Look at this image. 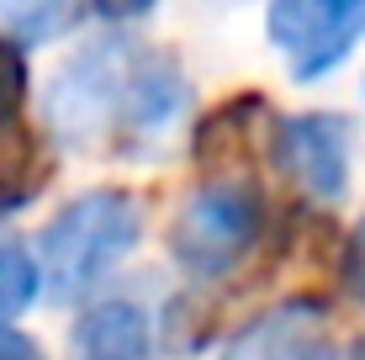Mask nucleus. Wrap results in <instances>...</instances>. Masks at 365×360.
Instances as JSON below:
<instances>
[{
  "mask_svg": "<svg viewBox=\"0 0 365 360\" xmlns=\"http://www.w3.org/2000/svg\"><path fill=\"white\" fill-rule=\"evenodd\" d=\"M143 244V202L122 185H96L64 202L37 233L43 287L58 302H80Z\"/></svg>",
  "mask_w": 365,
  "mask_h": 360,
  "instance_id": "f257e3e1",
  "label": "nucleus"
},
{
  "mask_svg": "<svg viewBox=\"0 0 365 360\" xmlns=\"http://www.w3.org/2000/svg\"><path fill=\"white\" fill-rule=\"evenodd\" d=\"M128 58L133 43L117 32L91 37L48 74L43 96V128L48 138L80 154H117V128H122V85H128Z\"/></svg>",
  "mask_w": 365,
  "mask_h": 360,
  "instance_id": "f03ea898",
  "label": "nucleus"
},
{
  "mask_svg": "<svg viewBox=\"0 0 365 360\" xmlns=\"http://www.w3.org/2000/svg\"><path fill=\"white\" fill-rule=\"evenodd\" d=\"M265 239V196L255 175H212L170 222V259L191 281H222Z\"/></svg>",
  "mask_w": 365,
  "mask_h": 360,
  "instance_id": "7ed1b4c3",
  "label": "nucleus"
},
{
  "mask_svg": "<svg viewBox=\"0 0 365 360\" xmlns=\"http://www.w3.org/2000/svg\"><path fill=\"white\" fill-rule=\"evenodd\" d=\"M265 37L297 85L329 80L365 43V0H270Z\"/></svg>",
  "mask_w": 365,
  "mask_h": 360,
  "instance_id": "20e7f679",
  "label": "nucleus"
},
{
  "mask_svg": "<svg viewBox=\"0 0 365 360\" xmlns=\"http://www.w3.org/2000/svg\"><path fill=\"white\" fill-rule=\"evenodd\" d=\"M191 74L170 48H133L128 58V85H122V128H117V154L122 159H159L180 138L191 117Z\"/></svg>",
  "mask_w": 365,
  "mask_h": 360,
  "instance_id": "39448f33",
  "label": "nucleus"
},
{
  "mask_svg": "<svg viewBox=\"0 0 365 360\" xmlns=\"http://www.w3.org/2000/svg\"><path fill=\"white\" fill-rule=\"evenodd\" d=\"M275 170L297 185L302 196L323 207H339L355 180V122L344 111H297L281 117L270 133Z\"/></svg>",
  "mask_w": 365,
  "mask_h": 360,
  "instance_id": "423d86ee",
  "label": "nucleus"
},
{
  "mask_svg": "<svg viewBox=\"0 0 365 360\" xmlns=\"http://www.w3.org/2000/svg\"><path fill=\"white\" fill-rule=\"evenodd\" d=\"M222 360H365V344H339L318 297L275 302L228 339Z\"/></svg>",
  "mask_w": 365,
  "mask_h": 360,
  "instance_id": "0eeeda50",
  "label": "nucleus"
},
{
  "mask_svg": "<svg viewBox=\"0 0 365 360\" xmlns=\"http://www.w3.org/2000/svg\"><path fill=\"white\" fill-rule=\"evenodd\" d=\"M74 360H154V318L133 297L91 302L69 329Z\"/></svg>",
  "mask_w": 365,
  "mask_h": 360,
  "instance_id": "6e6552de",
  "label": "nucleus"
},
{
  "mask_svg": "<svg viewBox=\"0 0 365 360\" xmlns=\"http://www.w3.org/2000/svg\"><path fill=\"white\" fill-rule=\"evenodd\" d=\"M43 292L48 287H43L37 250H27L21 239H0V329H11Z\"/></svg>",
  "mask_w": 365,
  "mask_h": 360,
  "instance_id": "1a4fd4ad",
  "label": "nucleus"
},
{
  "mask_svg": "<svg viewBox=\"0 0 365 360\" xmlns=\"http://www.w3.org/2000/svg\"><path fill=\"white\" fill-rule=\"evenodd\" d=\"M85 0H0V27L16 43H48L80 16Z\"/></svg>",
  "mask_w": 365,
  "mask_h": 360,
  "instance_id": "9d476101",
  "label": "nucleus"
},
{
  "mask_svg": "<svg viewBox=\"0 0 365 360\" xmlns=\"http://www.w3.org/2000/svg\"><path fill=\"white\" fill-rule=\"evenodd\" d=\"M339 276H344V287L355 302H365V217L355 222V233H349L344 244V259H339Z\"/></svg>",
  "mask_w": 365,
  "mask_h": 360,
  "instance_id": "9b49d317",
  "label": "nucleus"
},
{
  "mask_svg": "<svg viewBox=\"0 0 365 360\" xmlns=\"http://www.w3.org/2000/svg\"><path fill=\"white\" fill-rule=\"evenodd\" d=\"M0 360H48V355H43V344H37V339H27V334L0 329Z\"/></svg>",
  "mask_w": 365,
  "mask_h": 360,
  "instance_id": "f8f14e48",
  "label": "nucleus"
},
{
  "mask_svg": "<svg viewBox=\"0 0 365 360\" xmlns=\"http://www.w3.org/2000/svg\"><path fill=\"white\" fill-rule=\"evenodd\" d=\"M91 6H96V16H106V21H133V16H148L154 0H91Z\"/></svg>",
  "mask_w": 365,
  "mask_h": 360,
  "instance_id": "ddd939ff",
  "label": "nucleus"
}]
</instances>
